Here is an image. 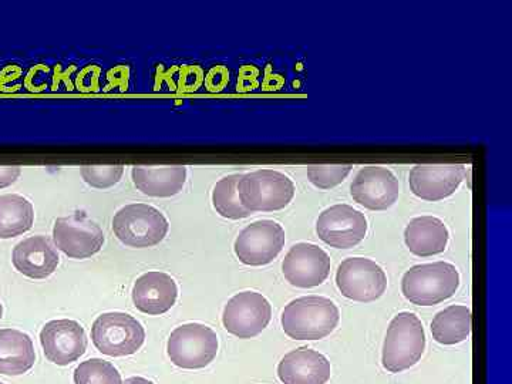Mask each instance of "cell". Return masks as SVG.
Listing matches in <instances>:
<instances>
[{
    "label": "cell",
    "instance_id": "603a6c76",
    "mask_svg": "<svg viewBox=\"0 0 512 384\" xmlns=\"http://www.w3.org/2000/svg\"><path fill=\"white\" fill-rule=\"evenodd\" d=\"M473 326L471 309L464 305H451L437 313L431 322V335L440 345H457L468 339Z\"/></svg>",
    "mask_w": 512,
    "mask_h": 384
},
{
    "label": "cell",
    "instance_id": "4dcf8cb0",
    "mask_svg": "<svg viewBox=\"0 0 512 384\" xmlns=\"http://www.w3.org/2000/svg\"><path fill=\"white\" fill-rule=\"evenodd\" d=\"M3 316V306L2 303H0V319H2Z\"/></svg>",
    "mask_w": 512,
    "mask_h": 384
},
{
    "label": "cell",
    "instance_id": "4fadbf2b",
    "mask_svg": "<svg viewBox=\"0 0 512 384\" xmlns=\"http://www.w3.org/2000/svg\"><path fill=\"white\" fill-rule=\"evenodd\" d=\"M350 195L366 210L386 211L399 200V180L389 168L369 165L356 174L350 185Z\"/></svg>",
    "mask_w": 512,
    "mask_h": 384
},
{
    "label": "cell",
    "instance_id": "ba28073f",
    "mask_svg": "<svg viewBox=\"0 0 512 384\" xmlns=\"http://www.w3.org/2000/svg\"><path fill=\"white\" fill-rule=\"evenodd\" d=\"M336 285L350 301L375 302L387 289V275L379 264L367 258H348L339 265Z\"/></svg>",
    "mask_w": 512,
    "mask_h": 384
},
{
    "label": "cell",
    "instance_id": "f1b7e54d",
    "mask_svg": "<svg viewBox=\"0 0 512 384\" xmlns=\"http://www.w3.org/2000/svg\"><path fill=\"white\" fill-rule=\"evenodd\" d=\"M20 174H22V167H18V165L0 167V188H6L9 185L15 184Z\"/></svg>",
    "mask_w": 512,
    "mask_h": 384
},
{
    "label": "cell",
    "instance_id": "9c48e42d",
    "mask_svg": "<svg viewBox=\"0 0 512 384\" xmlns=\"http://www.w3.org/2000/svg\"><path fill=\"white\" fill-rule=\"evenodd\" d=\"M285 241V229L281 224L272 220L256 221L239 232L234 251L241 264L265 266L278 258Z\"/></svg>",
    "mask_w": 512,
    "mask_h": 384
},
{
    "label": "cell",
    "instance_id": "8992f818",
    "mask_svg": "<svg viewBox=\"0 0 512 384\" xmlns=\"http://www.w3.org/2000/svg\"><path fill=\"white\" fill-rule=\"evenodd\" d=\"M217 333L201 323H185L171 333L167 343L168 357L181 369H204L218 355Z\"/></svg>",
    "mask_w": 512,
    "mask_h": 384
},
{
    "label": "cell",
    "instance_id": "ac0fdd59",
    "mask_svg": "<svg viewBox=\"0 0 512 384\" xmlns=\"http://www.w3.org/2000/svg\"><path fill=\"white\" fill-rule=\"evenodd\" d=\"M13 266L30 279H46L55 274L60 258L52 241L43 235L23 239L12 254Z\"/></svg>",
    "mask_w": 512,
    "mask_h": 384
},
{
    "label": "cell",
    "instance_id": "9a60e30c",
    "mask_svg": "<svg viewBox=\"0 0 512 384\" xmlns=\"http://www.w3.org/2000/svg\"><path fill=\"white\" fill-rule=\"evenodd\" d=\"M464 164H420L409 174L410 190L423 201L436 202L451 197L463 184Z\"/></svg>",
    "mask_w": 512,
    "mask_h": 384
},
{
    "label": "cell",
    "instance_id": "2e32d148",
    "mask_svg": "<svg viewBox=\"0 0 512 384\" xmlns=\"http://www.w3.org/2000/svg\"><path fill=\"white\" fill-rule=\"evenodd\" d=\"M40 343L49 362L67 366L86 353L87 338L83 326L76 320H50L40 332Z\"/></svg>",
    "mask_w": 512,
    "mask_h": 384
},
{
    "label": "cell",
    "instance_id": "f546056e",
    "mask_svg": "<svg viewBox=\"0 0 512 384\" xmlns=\"http://www.w3.org/2000/svg\"><path fill=\"white\" fill-rule=\"evenodd\" d=\"M123 384H154L150 380L144 379V377H130Z\"/></svg>",
    "mask_w": 512,
    "mask_h": 384
},
{
    "label": "cell",
    "instance_id": "52a82bcc",
    "mask_svg": "<svg viewBox=\"0 0 512 384\" xmlns=\"http://www.w3.org/2000/svg\"><path fill=\"white\" fill-rule=\"evenodd\" d=\"M92 340L99 352L111 357L134 355L146 340V330L136 318L123 312L103 313L94 320Z\"/></svg>",
    "mask_w": 512,
    "mask_h": 384
},
{
    "label": "cell",
    "instance_id": "484cf974",
    "mask_svg": "<svg viewBox=\"0 0 512 384\" xmlns=\"http://www.w3.org/2000/svg\"><path fill=\"white\" fill-rule=\"evenodd\" d=\"M74 384H123L119 370L103 359H90L74 370Z\"/></svg>",
    "mask_w": 512,
    "mask_h": 384
},
{
    "label": "cell",
    "instance_id": "3957f363",
    "mask_svg": "<svg viewBox=\"0 0 512 384\" xmlns=\"http://www.w3.org/2000/svg\"><path fill=\"white\" fill-rule=\"evenodd\" d=\"M426 349V333L419 316L402 312L394 316L387 328L383 345V367L400 373L420 362Z\"/></svg>",
    "mask_w": 512,
    "mask_h": 384
},
{
    "label": "cell",
    "instance_id": "44dd1931",
    "mask_svg": "<svg viewBox=\"0 0 512 384\" xmlns=\"http://www.w3.org/2000/svg\"><path fill=\"white\" fill-rule=\"evenodd\" d=\"M450 232L440 218L423 215L413 218L404 229V242L413 255L420 258L443 254L446 251Z\"/></svg>",
    "mask_w": 512,
    "mask_h": 384
},
{
    "label": "cell",
    "instance_id": "5b68a950",
    "mask_svg": "<svg viewBox=\"0 0 512 384\" xmlns=\"http://www.w3.org/2000/svg\"><path fill=\"white\" fill-rule=\"evenodd\" d=\"M168 229L163 212L148 204L126 205L113 218L114 235L131 248L156 247L167 237Z\"/></svg>",
    "mask_w": 512,
    "mask_h": 384
},
{
    "label": "cell",
    "instance_id": "30bf717a",
    "mask_svg": "<svg viewBox=\"0 0 512 384\" xmlns=\"http://www.w3.org/2000/svg\"><path fill=\"white\" fill-rule=\"evenodd\" d=\"M272 319V306L262 293L245 291L229 299L222 313L224 328L239 339L261 335Z\"/></svg>",
    "mask_w": 512,
    "mask_h": 384
},
{
    "label": "cell",
    "instance_id": "1f68e13d",
    "mask_svg": "<svg viewBox=\"0 0 512 384\" xmlns=\"http://www.w3.org/2000/svg\"><path fill=\"white\" fill-rule=\"evenodd\" d=\"M0 384H3V383H0Z\"/></svg>",
    "mask_w": 512,
    "mask_h": 384
},
{
    "label": "cell",
    "instance_id": "277c9868",
    "mask_svg": "<svg viewBox=\"0 0 512 384\" xmlns=\"http://www.w3.org/2000/svg\"><path fill=\"white\" fill-rule=\"evenodd\" d=\"M237 190L242 207L254 214L284 210L295 197L296 188L281 171L256 170L242 174Z\"/></svg>",
    "mask_w": 512,
    "mask_h": 384
},
{
    "label": "cell",
    "instance_id": "7a4b0ae2",
    "mask_svg": "<svg viewBox=\"0 0 512 384\" xmlns=\"http://www.w3.org/2000/svg\"><path fill=\"white\" fill-rule=\"evenodd\" d=\"M458 288L460 272L444 261L413 266L402 279L404 298L417 306L439 305L453 298Z\"/></svg>",
    "mask_w": 512,
    "mask_h": 384
},
{
    "label": "cell",
    "instance_id": "e0dca14e",
    "mask_svg": "<svg viewBox=\"0 0 512 384\" xmlns=\"http://www.w3.org/2000/svg\"><path fill=\"white\" fill-rule=\"evenodd\" d=\"M134 305L146 315H164L175 305L178 286L170 275L151 271L141 275L133 286Z\"/></svg>",
    "mask_w": 512,
    "mask_h": 384
},
{
    "label": "cell",
    "instance_id": "ffe728a7",
    "mask_svg": "<svg viewBox=\"0 0 512 384\" xmlns=\"http://www.w3.org/2000/svg\"><path fill=\"white\" fill-rule=\"evenodd\" d=\"M131 178L138 191L154 198H171L187 183L185 165H134Z\"/></svg>",
    "mask_w": 512,
    "mask_h": 384
},
{
    "label": "cell",
    "instance_id": "d6986e66",
    "mask_svg": "<svg viewBox=\"0 0 512 384\" xmlns=\"http://www.w3.org/2000/svg\"><path fill=\"white\" fill-rule=\"evenodd\" d=\"M332 369L322 353L309 348L292 350L278 366V376L284 384H326Z\"/></svg>",
    "mask_w": 512,
    "mask_h": 384
},
{
    "label": "cell",
    "instance_id": "6da1fadb",
    "mask_svg": "<svg viewBox=\"0 0 512 384\" xmlns=\"http://www.w3.org/2000/svg\"><path fill=\"white\" fill-rule=\"evenodd\" d=\"M338 306L323 296H303L286 305L282 329L293 340H320L338 328Z\"/></svg>",
    "mask_w": 512,
    "mask_h": 384
},
{
    "label": "cell",
    "instance_id": "cb8c5ba5",
    "mask_svg": "<svg viewBox=\"0 0 512 384\" xmlns=\"http://www.w3.org/2000/svg\"><path fill=\"white\" fill-rule=\"evenodd\" d=\"M35 210L28 198L18 194L0 195V239L19 237L30 231Z\"/></svg>",
    "mask_w": 512,
    "mask_h": 384
},
{
    "label": "cell",
    "instance_id": "8fae6325",
    "mask_svg": "<svg viewBox=\"0 0 512 384\" xmlns=\"http://www.w3.org/2000/svg\"><path fill=\"white\" fill-rule=\"evenodd\" d=\"M365 214L348 204L332 205L319 215L316 234L329 247L336 249L355 248L366 238Z\"/></svg>",
    "mask_w": 512,
    "mask_h": 384
},
{
    "label": "cell",
    "instance_id": "7c38bea8",
    "mask_svg": "<svg viewBox=\"0 0 512 384\" xmlns=\"http://www.w3.org/2000/svg\"><path fill=\"white\" fill-rule=\"evenodd\" d=\"M53 241L69 258L87 259L99 254L104 245V234L96 222L76 212L56 220Z\"/></svg>",
    "mask_w": 512,
    "mask_h": 384
},
{
    "label": "cell",
    "instance_id": "7402d4cb",
    "mask_svg": "<svg viewBox=\"0 0 512 384\" xmlns=\"http://www.w3.org/2000/svg\"><path fill=\"white\" fill-rule=\"evenodd\" d=\"M36 362L35 346L26 333L16 329L0 330V373L20 376Z\"/></svg>",
    "mask_w": 512,
    "mask_h": 384
},
{
    "label": "cell",
    "instance_id": "d4e9b609",
    "mask_svg": "<svg viewBox=\"0 0 512 384\" xmlns=\"http://www.w3.org/2000/svg\"><path fill=\"white\" fill-rule=\"evenodd\" d=\"M242 174H231L222 178L212 190V205L215 211L227 220H244L251 212L242 207L239 201L237 185Z\"/></svg>",
    "mask_w": 512,
    "mask_h": 384
},
{
    "label": "cell",
    "instance_id": "5bb4252c",
    "mask_svg": "<svg viewBox=\"0 0 512 384\" xmlns=\"http://www.w3.org/2000/svg\"><path fill=\"white\" fill-rule=\"evenodd\" d=\"M330 256L318 245L299 242L293 245L282 262L286 281L301 289L322 285L330 274Z\"/></svg>",
    "mask_w": 512,
    "mask_h": 384
},
{
    "label": "cell",
    "instance_id": "83f0119b",
    "mask_svg": "<svg viewBox=\"0 0 512 384\" xmlns=\"http://www.w3.org/2000/svg\"><path fill=\"white\" fill-rule=\"evenodd\" d=\"M80 174L84 183L90 187L106 190L120 183L124 174V165H83L80 167Z\"/></svg>",
    "mask_w": 512,
    "mask_h": 384
},
{
    "label": "cell",
    "instance_id": "4316f807",
    "mask_svg": "<svg viewBox=\"0 0 512 384\" xmlns=\"http://www.w3.org/2000/svg\"><path fill=\"white\" fill-rule=\"evenodd\" d=\"M352 164H315L309 165L308 180L319 190H332L338 187L352 173Z\"/></svg>",
    "mask_w": 512,
    "mask_h": 384
}]
</instances>
